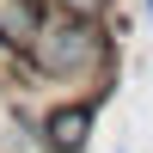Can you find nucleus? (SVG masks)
Returning a JSON list of instances; mask_svg holds the SVG:
<instances>
[{"instance_id":"nucleus-3","label":"nucleus","mask_w":153,"mask_h":153,"mask_svg":"<svg viewBox=\"0 0 153 153\" xmlns=\"http://www.w3.org/2000/svg\"><path fill=\"white\" fill-rule=\"evenodd\" d=\"M43 19H49V0H0V49L25 55V43L43 31Z\"/></svg>"},{"instance_id":"nucleus-2","label":"nucleus","mask_w":153,"mask_h":153,"mask_svg":"<svg viewBox=\"0 0 153 153\" xmlns=\"http://www.w3.org/2000/svg\"><path fill=\"white\" fill-rule=\"evenodd\" d=\"M98 104H104V98H68V104H55L37 123L43 153H86L92 147V129H98Z\"/></svg>"},{"instance_id":"nucleus-5","label":"nucleus","mask_w":153,"mask_h":153,"mask_svg":"<svg viewBox=\"0 0 153 153\" xmlns=\"http://www.w3.org/2000/svg\"><path fill=\"white\" fill-rule=\"evenodd\" d=\"M141 12H147V19H153V0H141Z\"/></svg>"},{"instance_id":"nucleus-1","label":"nucleus","mask_w":153,"mask_h":153,"mask_svg":"<svg viewBox=\"0 0 153 153\" xmlns=\"http://www.w3.org/2000/svg\"><path fill=\"white\" fill-rule=\"evenodd\" d=\"M117 61V37L104 31V19H80V12H49L43 31L25 43V68L37 80H110Z\"/></svg>"},{"instance_id":"nucleus-4","label":"nucleus","mask_w":153,"mask_h":153,"mask_svg":"<svg viewBox=\"0 0 153 153\" xmlns=\"http://www.w3.org/2000/svg\"><path fill=\"white\" fill-rule=\"evenodd\" d=\"M55 12H80V19H104L110 12V0H49Z\"/></svg>"}]
</instances>
